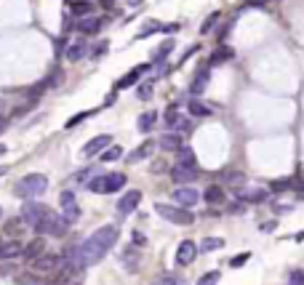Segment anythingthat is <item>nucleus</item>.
<instances>
[{"label": "nucleus", "mask_w": 304, "mask_h": 285, "mask_svg": "<svg viewBox=\"0 0 304 285\" xmlns=\"http://www.w3.org/2000/svg\"><path fill=\"white\" fill-rule=\"evenodd\" d=\"M216 19H219V14H211V16L206 19V24H203V27H200V32H203V35H208V32L214 30V22H216Z\"/></svg>", "instance_id": "nucleus-36"}, {"label": "nucleus", "mask_w": 304, "mask_h": 285, "mask_svg": "<svg viewBox=\"0 0 304 285\" xmlns=\"http://www.w3.org/2000/svg\"><path fill=\"white\" fill-rule=\"evenodd\" d=\"M40 256H43V240H32L22 253V258H30V261H35V258H40Z\"/></svg>", "instance_id": "nucleus-20"}, {"label": "nucleus", "mask_w": 304, "mask_h": 285, "mask_svg": "<svg viewBox=\"0 0 304 285\" xmlns=\"http://www.w3.org/2000/svg\"><path fill=\"white\" fill-rule=\"evenodd\" d=\"M117 243V227H112V224H104V227H99L91 237H85V240L77 245V248H72L67 253V261H64V267L67 269H85V267H94L99 258H104L112 250V245Z\"/></svg>", "instance_id": "nucleus-1"}, {"label": "nucleus", "mask_w": 304, "mask_h": 285, "mask_svg": "<svg viewBox=\"0 0 304 285\" xmlns=\"http://www.w3.org/2000/svg\"><path fill=\"white\" fill-rule=\"evenodd\" d=\"M155 285H179V283H176V277H171V275H160V277H155Z\"/></svg>", "instance_id": "nucleus-37"}, {"label": "nucleus", "mask_w": 304, "mask_h": 285, "mask_svg": "<svg viewBox=\"0 0 304 285\" xmlns=\"http://www.w3.org/2000/svg\"><path fill=\"white\" fill-rule=\"evenodd\" d=\"M224 181H227V184H235V187H240V184L246 181V176L237 174V171H232V174H224Z\"/></svg>", "instance_id": "nucleus-31"}, {"label": "nucleus", "mask_w": 304, "mask_h": 285, "mask_svg": "<svg viewBox=\"0 0 304 285\" xmlns=\"http://www.w3.org/2000/svg\"><path fill=\"white\" fill-rule=\"evenodd\" d=\"M120 157H123V149H120V147H110V149L102 155V160H104V163H112V160H120Z\"/></svg>", "instance_id": "nucleus-27"}, {"label": "nucleus", "mask_w": 304, "mask_h": 285, "mask_svg": "<svg viewBox=\"0 0 304 285\" xmlns=\"http://www.w3.org/2000/svg\"><path fill=\"white\" fill-rule=\"evenodd\" d=\"M139 203H142V192H139V189H131V192H125V195L120 197V200H117V214H120V216H128V214H134Z\"/></svg>", "instance_id": "nucleus-7"}, {"label": "nucleus", "mask_w": 304, "mask_h": 285, "mask_svg": "<svg viewBox=\"0 0 304 285\" xmlns=\"http://www.w3.org/2000/svg\"><path fill=\"white\" fill-rule=\"evenodd\" d=\"M171 51H174V43H171V40H166V45H163V48L155 54V59H160V56H168Z\"/></svg>", "instance_id": "nucleus-40"}, {"label": "nucleus", "mask_w": 304, "mask_h": 285, "mask_svg": "<svg viewBox=\"0 0 304 285\" xmlns=\"http://www.w3.org/2000/svg\"><path fill=\"white\" fill-rule=\"evenodd\" d=\"M85 54H88V43H85L83 37H77L75 43H70V48H67V59H70V62H80Z\"/></svg>", "instance_id": "nucleus-12"}, {"label": "nucleus", "mask_w": 304, "mask_h": 285, "mask_svg": "<svg viewBox=\"0 0 304 285\" xmlns=\"http://www.w3.org/2000/svg\"><path fill=\"white\" fill-rule=\"evenodd\" d=\"M88 189H94V192H104V176L91 178V181H88Z\"/></svg>", "instance_id": "nucleus-35"}, {"label": "nucleus", "mask_w": 304, "mask_h": 285, "mask_svg": "<svg viewBox=\"0 0 304 285\" xmlns=\"http://www.w3.org/2000/svg\"><path fill=\"white\" fill-rule=\"evenodd\" d=\"M222 245H224V240H222V237H206L200 248H203V250H206V253H208V250H219Z\"/></svg>", "instance_id": "nucleus-24"}, {"label": "nucleus", "mask_w": 304, "mask_h": 285, "mask_svg": "<svg viewBox=\"0 0 304 285\" xmlns=\"http://www.w3.org/2000/svg\"><path fill=\"white\" fill-rule=\"evenodd\" d=\"M5 128H8V120H5V117H3V115H0V134H3V131H5Z\"/></svg>", "instance_id": "nucleus-46"}, {"label": "nucleus", "mask_w": 304, "mask_h": 285, "mask_svg": "<svg viewBox=\"0 0 304 285\" xmlns=\"http://www.w3.org/2000/svg\"><path fill=\"white\" fill-rule=\"evenodd\" d=\"M237 200H243V203H264L267 200V192L264 189H237Z\"/></svg>", "instance_id": "nucleus-15"}, {"label": "nucleus", "mask_w": 304, "mask_h": 285, "mask_svg": "<svg viewBox=\"0 0 304 285\" xmlns=\"http://www.w3.org/2000/svg\"><path fill=\"white\" fill-rule=\"evenodd\" d=\"M5 152H8V149H5V147H3V144H0V157H3V155H5Z\"/></svg>", "instance_id": "nucleus-49"}, {"label": "nucleus", "mask_w": 304, "mask_h": 285, "mask_svg": "<svg viewBox=\"0 0 304 285\" xmlns=\"http://www.w3.org/2000/svg\"><path fill=\"white\" fill-rule=\"evenodd\" d=\"M102 19H96V16H88V19H80V24H77V32L80 35H96L99 30H102Z\"/></svg>", "instance_id": "nucleus-14"}, {"label": "nucleus", "mask_w": 304, "mask_h": 285, "mask_svg": "<svg viewBox=\"0 0 304 285\" xmlns=\"http://www.w3.org/2000/svg\"><path fill=\"white\" fill-rule=\"evenodd\" d=\"M134 243L136 245H147V237H144L142 232H134Z\"/></svg>", "instance_id": "nucleus-43"}, {"label": "nucleus", "mask_w": 304, "mask_h": 285, "mask_svg": "<svg viewBox=\"0 0 304 285\" xmlns=\"http://www.w3.org/2000/svg\"><path fill=\"white\" fill-rule=\"evenodd\" d=\"M174 200H176V205H182V208H192V205L200 200V195L192 189V187H182V189H176L174 192Z\"/></svg>", "instance_id": "nucleus-9"}, {"label": "nucleus", "mask_w": 304, "mask_h": 285, "mask_svg": "<svg viewBox=\"0 0 304 285\" xmlns=\"http://www.w3.org/2000/svg\"><path fill=\"white\" fill-rule=\"evenodd\" d=\"M195 256H197V245H195L192 240L179 243V248H176V264H179V267H187V264H192Z\"/></svg>", "instance_id": "nucleus-8"}, {"label": "nucleus", "mask_w": 304, "mask_h": 285, "mask_svg": "<svg viewBox=\"0 0 304 285\" xmlns=\"http://www.w3.org/2000/svg\"><path fill=\"white\" fill-rule=\"evenodd\" d=\"M291 285H304V269L291 272Z\"/></svg>", "instance_id": "nucleus-38"}, {"label": "nucleus", "mask_w": 304, "mask_h": 285, "mask_svg": "<svg viewBox=\"0 0 304 285\" xmlns=\"http://www.w3.org/2000/svg\"><path fill=\"white\" fill-rule=\"evenodd\" d=\"M91 174H94V171H91V168L80 171V174H77V181H80V184H85V181H88V176H91Z\"/></svg>", "instance_id": "nucleus-42"}, {"label": "nucleus", "mask_w": 304, "mask_h": 285, "mask_svg": "<svg viewBox=\"0 0 304 285\" xmlns=\"http://www.w3.org/2000/svg\"><path fill=\"white\" fill-rule=\"evenodd\" d=\"M91 115H94V112H80V115H72L70 120H67V128H75L77 123H83L85 117H91Z\"/></svg>", "instance_id": "nucleus-33"}, {"label": "nucleus", "mask_w": 304, "mask_h": 285, "mask_svg": "<svg viewBox=\"0 0 304 285\" xmlns=\"http://www.w3.org/2000/svg\"><path fill=\"white\" fill-rule=\"evenodd\" d=\"M3 245H5V243H3V237H0V248H3Z\"/></svg>", "instance_id": "nucleus-51"}, {"label": "nucleus", "mask_w": 304, "mask_h": 285, "mask_svg": "<svg viewBox=\"0 0 304 285\" xmlns=\"http://www.w3.org/2000/svg\"><path fill=\"white\" fill-rule=\"evenodd\" d=\"M190 112H192V115H197V117H203V115H211V107H206V104H200V102H192L190 104Z\"/></svg>", "instance_id": "nucleus-28"}, {"label": "nucleus", "mask_w": 304, "mask_h": 285, "mask_svg": "<svg viewBox=\"0 0 304 285\" xmlns=\"http://www.w3.org/2000/svg\"><path fill=\"white\" fill-rule=\"evenodd\" d=\"M163 120H166V125H171V128H176V123L182 120V117H179V109L171 107V109L166 112V117H163Z\"/></svg>", "instance_id": "nucleus-30"}, {"label": "nucleus", "mask_w": 304, "mask_h": 285, "mask_svg": "<svg viewBox=\"0 0 304 285\" xmlns=\"http://www.w3.org/2000/svg\"><path fill=\"white\" fill-rule=\"evenodd\" d=\"M123 261H125V269H131V272H134V269L139 267V264H136V253H134V250H128Z\"/></svg>", "instance_id": "nucleus-34"}, {"label": "nucleus", "mask_w": 304, "mask_h": 285, "mask_svg": "<svg viewBox=\"0 0 304 285\" xmlns=\"http://www.w3.org/2000/svg\"><path fill=\"white\" fill-rule=\"evenodd\" d=\"M203 197H206V203H208V205H222V203H224V189L219 187V184H211Z\"/></svg>", "instance_id": "nucleus-19"}, {"label": "nucleus", "mask_w": 304, "mask_h": 285, "mask_svg": "<svg viewBox=\"0 0 304 285\" xmlns=\"http://www.w3.org/2000/svg\"><path fill=\"white\" fill-rule=\"evenodd\" d=\"M59 264H62V258H59V256L43 253L40 258H35V261H32V269H35V272H54Z\"/></svg>", "instance_id": "nucleus-10"}, {"label": "nucleus", "mask_w": 304, "mask_h": 285, "mask_svg": "<svg viewBox=\"0 0 304 285\" xmlns=\"http://www.w3.org/2000/svg\"><path fill=\"white\" fill-rule=\"evenodd\" d=\"M216 283H219V272H206V275H203L200 277V283H197V285H216Z\"/></svg>", "instance_id": "nucleus-32"}, {"label": "nucleus", "mask_w": 304, "mask_h": 285, "mask_svg": "<svg viewBox=\"0 0 304 285\" xmlns=\"http://www.w3.org/2000/svg\"><path fill=\"white\" fill-rule=\"evenodd\" d=\"M179 163H184V165H195V152L190 149V147H182V149H179Z\"/></svg>", "instance_id": "nucleus-26"}, {"label": "nucleus", "mask_w": 304, "mask_h": 285, "mask_svg": "<svg viewBox=\"0 0 304 285\" xmlns=\"http://www.w3.org/2000/svg\"><path fill=\"white\" fill-rule=\"evenodd\" d=\"M3 104H5V99H3V94H0V109H3Z\"/></svg>", "instance_id": "nucleus-50"}, {"label": "nucleus", "mask_w": 304, "mask_h": 285, "mask_svg": "<svg viewBox=\"0 0 304 285\" xmlns=\"http://www.w3.org/2000/svg\"><path fill=\"white\" fill-rule=\"evenodd\" d=\"M110 144H112V136L110 134H99V136L91 139V142L83 144V155L85 157H94V155H99V152L110 149Z\"/></svg>", "instance_id": "nucleus-6"}, {"label": "nucleus", "mask_w": 304, "mask_h": 285, "mask_svg": "<svg viewBox=\"0 0 304 285\" xmlns=\"http://www.w3.org/2000/svg\"><path fill=\"white\" fill-rule=\"evenodd\" d=\"M91 11H94V5L85 3V0H77V3H72V14H75V16H85V14H91Z\"/></svg>", "instance_id": "nucleus-23"}, {"label": "nucleus", "mask_w": 304, "mask_h": 285, "mask_svg": "<svg viewBox=\"0 0 304 285\" xmlns=\"http://www.w3.org/2000/svg\"><path fill=\"white\" fill-rule=\"evenodd\" d=\"M45 187H48V178H45L43 174H27V176H22L16 181L14 195L22 197V200H30V197H35V195H43Z\"/></svg>", "instance_id": "nucleus-2"}, {"label": "nucleus", "mask_w": 304, "mask_h": 285, "mask_svg": "<svg viewBox=\"0 0 304 285\" xmlns=\"http://www.w3.org/2000/svg\"><path fill=\"white\" fill-rule=\"evenodd\" d=\"M155 211L160 214L166 221L171 224H179V227H187V224H192L195 221V216L190 214L187 208H182V205H168V203H157L155 205Z\"/></svg>", "instance_id": "nucleus-3"}, {"label": "nucleus", "mask_w": 304, "mask_h": 285, "mask_svg": "<svg viewBox=\"0 0 304 285\" xmlns=\"http://www.w3.org/2000/svg\"><path fill=\"white\" fill-rule=\"evenodd\" d=\"M125 174H107L104 176V192H117V189H123L125 187Z\"/></svg>", "instance_id": "nucleus-17"}, {"label": "nucleus", "mask_w": 304, "mask_h": 285, "mask_svg": "<svg viewBox=\"0 0 304 285\" xmlns=\"http://www.w3.org/2000/svg\"><path fill=\"white\" fill-rule=\"evenodd\" d=\"M160 30H166L160 22H147V27L139 30V35H136V37H147V35H152V32H160Z\"/></svg>", "instance_id": "nucleus-25"}, {"label": "nucleus", "mask_w": 304, "mask_h": 285, "mask_svg": "<svg viewBox=\"0 0 304 285\" xmlns=\"http://www.w3.org/2000/svg\"><path fill=\"white\" fill-rule=\"evenodd\" d=\"M147 70H150L147 64H139L136 70H131V72H128V75H125V77H120V80H117V88L123 91V88H128V85H134V83L139 80V77H142L144 72H147Z\"/></svg>", "instance_id": "nucleus-16"}, {"label": "nucleus", "mask_w": 304, "mask_h": 285, "mask_svg": "<svg viewBox=\"0 0 304 285\" xmlns=\"http://www.w3.org/2000/svg\"><path fill=\"white\" fill-rule=\"evenodd\" d=\"M171 178L176 184H192L197 178V165H184V163H176L171 168Z\"/></svg>", "instance_id": "nucleus-5"}, {"label": "nucleus", "mask_w": 304, "mask_h": 285, "mask_svg": "<svg viewBox=\"0 0 304 285\" xmlns=\"http://www.w3.org/2000/svg\"><path fill=\"white\" fill-rule=\"evenodd\" d=\"M152 149H155V142H150V139H147V142L139 144V147L128 155V163H139V160H144V157H150Z\"/></svg>", "instance_id": "nucleus-18"}, {"label": "nucleus", "mask_w": 304, "mask_h": 285, "mask_svg": "<svg viewBox=\"0 0 304 285\" xmlns=\"http://www.w3.org/2000/svg\"><path fill=\"white\" fill-rule=\"evenodd\" d=\"M227 59H232V51H229V48H219V51H214V56L208 59V64L214 67V64H222V62H227Z\"/></svg>", "instance_id": "nucleus-22"}, {"label": "nucleus", "mask_w": 304, "mask_h": 285, "mask_svg": "<svg viewBox=\"0 0 304 285\" xmlns=\"http://www.w3.org/2000/svg\"><path fill=\"white\" fill-rule=\"evenodd\" d=\"M102 5H104V8H112V5H115V0H102Z\"/></svg>", "instance_id": "nucleus-47"}, {"label": "nucleus", "mask_w": 304, "mask_h": 285, "mask_svg": "<svg viewBox=\"0 0 304 285\" xmlns=\"http://www.w3.org/2000/svg\"><path fill=\"white\" fill-rule=\"evenodd\" d=\"M160 147H163V149H168V152H179V149H182V139L176 136V134L163 136V139H160Z\"/></svg>", "instance_id": "nucleus-21"}, {"label": "nucleus", "mask_w": 304, "mask_h": 285, "mask_svg": "<svg viewBox=\"0 0 304 285\" xmlns=\"http://www.w3.org/2000/svg\"><path fill=\"white\" fill-rule=\"evenodd\" d=\"M264 3H267V0H248V5H251V8H262Z\"/></svg>", "instance_id": "nucleus-45"}, {"label": "nucleus", "mask_w": 304, "mask_h": 285, "mask_svg": "<svg viewBox=\"0 0 304 285\" xmlns=\"http://www.w3.org/2000/svg\"><path fill=\"white\" fill-rule=\"evenodd\" d=\"M59 205H62V216L67 218L70 224H75L77 218H80V205H77V200H75V195H72V192H62Z\"/></svg>", "instance_id": "nucleus-4"}, {"label": "nucleus", "mask_w": 304, "mask_h": 285, "mask_svg": "<svg viewBox=\"0 0 304 285\" xmlns=\"http://www.w3.org/2000/svg\"><path fill=\"white\" fill-rule=\"evenodd\" d=\"M294 240H296V243H302V240H304V232H296V235H294Z\"/></svg>", "instance_id": "nucleus-48"}, {"label": "nucleus", "mask_w": 304, "mask_h": 285, "mask_svg": "<svg viewBox=\"0 0 304 285\" xmlns=\"http://www.w3.org/2000/svg\"><path fill=\"white\" fill-rule=\"evenodd\" d=\"M208 77H211V70H208V64H206V67H203V70L195 75L192 85H190V94H192V96H200L203 91L208 88Z\"/></svg>", "instance_id": "nucleus-11"}, {"label": "nucleus", "mask_w": 304, "mask_h": 285, "mask_svg": "<svg viewBox=\"0 0 304 285\" xmlns=\"http://www.w3.org/2000/svg\"><path fill=\"white\" fill-rule=\"evenodd\" d=\"M251 258V253H240V256H235L232 261H229V267H243V264H246Z\"/></svg>", "instance_id": "nucleus-39"}, {"label": "nucleus", "mask_w": 304, "mask_h": 285, "mask_svg": "<svg viewBox=\"0 0 304 285\" xmlns=\"http://www.w3.org/2000/svg\"><path fill=\"white\" fill-rule=\"evenodd\" d=\"M107 45H110V43L104 40V43H102V45H99V48L94 51V56H104V54H107Z\"/></svg>", "instance_id": "nucleus-44"}, {"label": "nucleus", "mask_w": 304, "mask_h": 285, "mask_svg": "<svg viewBox=\"0 0 304 285\" xmlns=\"http://www.w3.org/2000/svg\"><path fill=\"white\" fill-rule=\"evenodd\" d=\"M136 94H139V99H152V88L150 85H139Z\"/></svg>", "instance_id": "nucleus-41"}, {"label": "nucleus", "mask_w": 304, "mask_h": 285, "mask_svg": "<svg viewBox=\"0 0 304 285\" xmlns=\"http://www.w3.org/2000/svg\"><path fill=\"white\" fill-rule=\"evenodd\" d=\"M152 123H155V115H152V112H144V115L139 117V131H150Z\"/></svg>", "instance_id": "nucleus-29"}, {"label": "nucleus", "mask_w": 304, "mask_h": 285, "mask_svg": "<svg viewBox=\"0 0 304 285\" xmlns=\"http://www.w3.org/2000/svg\"><path fill=\"white\" fill-rule=\"evenodd\" d=\"M0 216H3V208H0Z\"/></svg>", "instance_id": "nucleus-52"}, {"label": "nucleus", "mask_w": 304, "mask_h": 285, "mask_svg": "<svg viewBox=\"0 0 304 285\" xmlns=\"http://www.w3.org/2000/svg\"><path fill=\"white\" fill-rule=\"evenodd\" d=\"M22 253H24V245L19 240H11V243H5L3 248H0V261H8V258H16Z\"/></svg>", "instance_id": "nucleus-13"}]
</instances>
